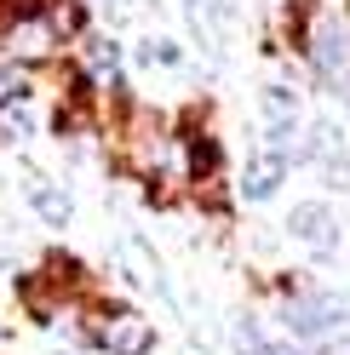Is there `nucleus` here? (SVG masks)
<instances>
[{
    "instance_id": "f257e3e1",
    "label": "nucleus",
    "mask_w": 350,
    "mask_h": 355,
    "mask_svg": "<svg viewBox=\"0 0 350 355\" xmlns=\"http://www.w3.org/2000/svg\"><path fill=\"white\" fill-rule=\"evenodd\" d=\"M299 46H304V58H310V69L327 92L350 98V0H310Z\"/></svg>"
},
{
    "instance_id": "f03ea898",
    "label": "nucleus",
    "mask_w": 350,
    "mask_h": 355,
    "mask_svg": "<svg viewBox=\"0 0 350 355\" xmlns=\"http://www.w3.org/2000/svg\"><path fill=\"white\" fill-rule=\"evenodd\" d=\"M81 315H86V349H98V355H149L161 344L156 321L133 304H109L92 293L81 304Z\"/></svg>"
},
{
    "instance_id": "7ed1b4c3",
    "label": "nucleus",
    "mask_w": 350,
    "mask_h": 355,
    "mask_svg": "<svg viewBox=\"0 0 350 355\" xmlns=\"http://www.w3.org/2000/svg\"><path fill=\"white\" fill-rule=\"evenodd\" d=\"M276 293H281V327H288L293 344H322L327 332L350 327V298H344V293L299 286V281H288V275L276 281Z\"/></svg>"
},
{
    "instance_id": "20e7f679",
    "label": "nucleus",
    "mask_w": 350,
    "mask_h": 355,
    "mask_svg": "<svg viewBox=\"0 0 350 355\" xmlns=\"http://www.w3.org/2000/svg\"><path fill=\"white\" fill-rule=\"evenodd\" d=\"M109 258H115V270H121V281H126V286H138V293L172 304V281H167V270H161V252L149 247V235L126 230V235L115 241V252H109Z\"/></svg>"
},
{
    "instance_id": "39448f33",
    "label": "nucleus",
    "mask_w": 350,
    "mask_h": 355,
    "mask_svg": "<svg viewBox=\"0 0 350 355\" xmlns=\"http://www.w3.org/2000/svg\"><path fill=\"white\" fill-rule=\"evenodd\" d=\"M58 52H63V40L52 35V24H47L40 12L6 17V24H0V58L29 63V69H47V63H58Z\"/></svg>"
},
{
    "instance_id": "423d86ee",
    "label": "nucleus",
    "mask_w": 350,
    "mask_h": 355,
    "mask_svg": "<svg viewBox=\"0 0 350 355\" xmlns=\"http://www.w3.org/2000/svg\"><path fill=\"white\" fill-rule=\"evenodd\" d=\"M17 189H24L35 224H47V230H69V224H75L81 207H75V189H69V184H58V178L35 172V166L24 161V166H17Z\"/></svg>"
},
{
    "instance_id": "0eeeda50",
    "label": "nucleus",
    "mask_w": 350,
    "mask_h": 355,
    "mask_svg": "<svg viewBox=\"0 0 350 355\" xmlns=\"http://www.w3.org/2000/svg\"><path fill=\"white\" fill-rule=\"evenodd\" d=\"M344 218L327 207V201H293L288 207V218H281V230H288V241H299V247H310L316 258H333L339 252V230Z\"/></svg>"
},
{
    "instance_id": "6e6552de",
    "label": "nucleus",
    "mask_w": 350,
    "mask_h": 355,
    "mask_svg": "<svg viewBox=\"0 0 350 355\" xmlns=\"http://www.w3.org/2000/svg\"><path fill=\"white\" fill-rule=\"evenodd\" d=\"M172 161H178L184 184H195V178H218V172H224V144H218L212 126L184 121L178 132H172Z\"/></svg>"
},
{
    "instance_id": "1a4fd4ad",
    "label": "nucleus",
    "mask_w": 350,
    "mask_h": 355,
    "mask_svg": "<svg viewBox=\"0 0 350 355\" xmlns=\"http://www.w3.org/2000/svg\"><path fill=\"white\" fill-rule=\"evenodd\" d=\"M281 178H288V166H281L270 149H253V155H247V166H242V178H235V195L258 207V201H270V195L281 189Z\"/></svg>"
},
{
    "instance_id": "9d476101",
    "label": "nucleus",
    "mask_w": 350,
    "mask_h": 355,
    "mask_svg": "<svg viewBox=\"0 0 350 355\" xmlns=\"http://www.w3.org/2000/svg\"><path fill=\"white\" fill-rule=\"evenodd\" d=\"M75 46H81V69L92 75V80H109V75H121V69H126L121 40H115V35H103V29H86Z\"/></svg>"
},
{
    "instance_id": "9b49d317",
    "label": "nucleus",
    "mask_w": 350,
    "mask_h": 355,
    "mask_svg": "<svg viewBox=\"0 0 350 355\" xmlns=\"http://www.w3.org/2000/svg\"><path fill=\"white\" fill-rule=\"evenodd\" d=\"M52 24V35L63 40V46H75V40L92 29V0H47V12H40Z\"/></svg>"
},
{
    "instance_id": "f8f14e48",
    "label": "nucleus",
    "mask_w": 350,
    "mask_h": 355,
    "mask_svg": "<svg viewBox=\"0 0 350 355\" xmlns=\"http://www.w3.org/2000/svg\"><path fill=\"white\" fill-rule=\"evenodd\" d=\"M133 63L138 69H190V58H184V46L172 35H144V40H133Z\"/></svg>"
},
{
    "instance_id": "ddd939ff",
    "label": "nucleus",
    "mask_w": 350,
    "mask_h": 355,
    "mask_svg": "<svg viewBox=\"0 0 350 355\" xmlns=\"http://www.w3.org/2000/svg\"><path fill=\"white\" fill-rule=\"evenodd\" d=\"M258 109H265V126H299V86L293 80H270L258 92Z\"/></svg>"
},
{
    "instance_id": "4468645a",
    "label": "nucleus",
    "mask_w": 350,
    "mask_h": 355,
    "mask_svg": "<svg viewBox=\"0 0 350 355\" xmlns=\"http://www.w3.org/2000/svg\"><path fill=\"white\" fill-rule=\"evenodd\" d=\"M35 138V109L29 103H0V149H24Z\"/></svg>"
},
{
    "instance_id": "2eb2a0df",
    "label": "nucleus",
    "mask_w": 350,
    "mask_h": 355,
    "mask_svg": "<svg viewBox=\"0 0 350 355\" xmlns=\"http://www.w3.org/2000/svg\"><path fill=\"white\" fill-rule=\"evenodd\" d=\"M35 80H40V69L0 58V103H29L35 98Z\"/></svg>"
},
{
    "instance_id": "dca6fc26",
    "label": "nucleus",
    "mask_w": 350,
    "mask_h": 355,
    "mask_svg": "<svg viewBox=\"0 0 350 355\" xmlns=\"http://www.w3.org/2000/svg\"><path fill=\"white\" fill-rule=\"evenodd\" d=\"M265 355H299V344H293V338H270Z\"/></svg>"
},
{
    "instance_id": "f3484780",
    "label": "nucleus",
    "mask_w": 350,
    "mask_h": 355,
    "mask_svg": "<svg viewBox=\"0 0 350 355\" xmlns=\"http://www.w3.org/2000/svg\"><path fill=\"white\" fill-rule=\"evenodd\" d=\"M52 355H81V349H52Z\"/></svg>"
},
{
    "instance_id": "a211bd4d",
    "label": "nucleus",
    "mask_w": 350,
    "mask_h": 355,
    "mask_svg": "<svg viewBox=\"0 0 350 355\" xmlns=\"http://www.w3.org/2000/svg\"><path fill=\"white\" fill-rule=\"evenodd\" d=\"M344 115H350V98H344Z\"/></svg>"
},
{
    "instance_id": "6ab92c4d",
    "label": "nucleus",
    "mask_w": 350,
    "mask_h": 355,
    "mask_svg": "<svg viewBox=\"0 0 350 355\" xmlns=\"http://www.w3.org/2000/svg\"><path fill=\"white\" fill-rule=\"evenodd\" d=\"M0 338H6V327H0Z\"/></svg>"
}]
</instances>
